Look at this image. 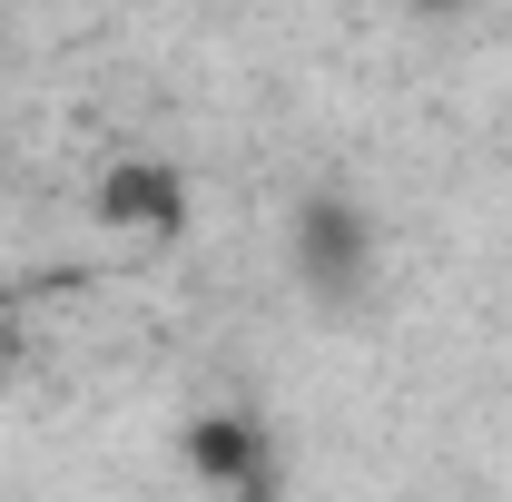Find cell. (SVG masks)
Instances as JSON below:
<instances>
[{
	"instance_id": "obj_6",
	"label": "cell",
	"mask_w": 512,
	"mask_h": 502,
	"mask_svg": "<svg viewBox=\"0 0 512 502\" xmlns=\"http://www.w3.org/2000/svg\"><path fill=\"white\" fill-rule=\"evenodd\" d=\"M0 315H10V296H0Z\"/></svg>"
},
{
	"instance_id": "obj_1",
	"label": "cell",
	"mask_w": 512,
	"mask_h": 502,
	"mask_svg": "<svg viewBox=\"0 0 512 502\" xmlns=\"http://www.w3.org/2000/svg\"><path fill=\"white\" fill-rule=\"evenodd\" d=\"M286 266L316 306H365L384 276V227L355 188H306L286 217Z\"/></svg>"
},
{
	"instance_id": "obj_5",
	"label": "cell",
	"mask_w": 512,
	"mask_h": 502,
	"mask_svg": "<svg viewBox=\"0 0 512 502\" xmlns=\"http://www.w3.org/2000/svg\"><path fill=\"white\" fill-rule=\"evenodd\" d=\"M247 502H276V493H266V483H256V493H247Z\"/></svg>"
},
{
	"instance_id": "obj_3",
	"label": "cell",
	"mask_w": 512,
	"mask_h": 502,
	"mask_svg": "<svg viewBox=\"0 0 512 502\" xmlns=\"http://www.w3.org/2000/svg\"><path fill=\"white\" fill-rule=\"evenodd\" d=\"M188 453H197V473H217V483H237V493H256V483H266L256 434H247V424H227V414H207V424L188 434Z\"/></svg>"
},
{
	"instance_id": "obj_2",
	"label": "cell",
	"mask_w": 512,
	"mask_h": 502,
	"mask_svg": "<svg viewBox=\"0 0 512 502\" xmlns=\"http://www.w3.org/2000/svg\"><path fill=\"white\" fill-rule=\"evenodd\" d=\"M188 168L178 158H109L99 168V227L119 237H178L188 227Z\"/></svg>"
},
{
	"instance_id": "obj_4",
	"label": "cell",
	"mask_w": 512,
	"mask_h": 502,
	"mask_svg": "<svg viewBox=\"0 0 512 502\" xmlns=\"http://www.w3.org/2000/svg\"><path fill=\"white\" fill-rule=\"evenodd\" d=\"M404 10H414V20H473L483 0H404Z\"/></svg>"
}]
</instances>
